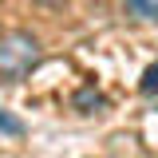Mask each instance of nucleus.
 <instances>
[{
	"mask_svg": "<svg viewBox=\"0 0 158 158\" xmlns=\"http://www.w3.org/2000/svg\"><path fill=\"white\" fill-rule=\"evenodd\" d=\"M138 91H142V95H158V63H150V67L142 71V79H138Z\"/></svg>",
	"mask_w": 158,
	"mask_h": 158,
	"instance_id": "5",
	"label": "nucleus"
},
{
	"mask_svg": "<svg viewBox=\"0 0 158 158\" xmlns=\"http://www.w3.org/2000/svg\"><path fill=\"white\" fill-rule=\"evenodd\" d=\"M123 12L138 24H158V0H123Z\"/></svg>",
	"mask_w": 158,
	"mask_h": 158,
	"instance_id": "3",
	"label": "nucleus"
},
{
	"mask_svg": "<svg viewBox=\"0 0 158 158\" xmlns=\"http://www.w3.org/2000/svg\"><path fill=\"white\" fill-rule=\"evenodd\" d=\"M36 4H44V8H59L63 0H36Z\"/></svg>",
	"mask_w": 158,
	"mask_h": 158,
	"instance_id": "6",
	"label": "nucleus"
},
{
	"mask_svg": "<svg viewBox=\"0 0 158 158\" xmlns=\"http://www.w3.org/2000/svg\"><path fill=\"white\" fill-rule=\"evenodd\" d=\"M44 63V44L32 32H4L0 36V83H24Z\"/></svg>",
	"mask_w": 158,
	"mask_h": 158,
	"instance_id": "1",
	"label": "nucleus"
},
{
	"mask_svg": "<svg viewBox=\"0 0 158 158\" xmlns=\"http://www.w3.org/2000/svg\"><path fill=\"white\" fill-rule=\"evenodd\" d=\"M71 107H75L79 115H95V111H103V107H107V95L99 91L95 83H83L75 95H71Z\"/></svg>",
	"mask_w": 158,
	"mask_h": 158,
	"instance_id": "2",
	"label": "nucleus"
},
{
	"mask_svg": "<svg viewBox=\"0 0 158 158\" xmlns=\"http://www.w3.org/2000/svg\"><path fill=\"white\" fill-rule=\"evenodd\" d=\"M24 131H28V127H24V123H20L16 115H8V111L0 107V135H12V138H24Z\"/></svg>",
	"mask_w": 158,
	"mask_h": 158,
	"instance_id": "4",
	"label": "nucleus"
}]
</instances>
